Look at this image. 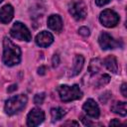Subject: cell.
<instances>
[{
    "label": "cell",
    "instance_id": "2",
    "mask_svg": "<svg viewBox=\"0 0 127 127\" xmlns=\"http://www.w3.org/2000/svg\"><path fill=\"white\" fill-rule=\"evenodd\" d=\"M28 97L25 94H18L10 97L5 102V112L8 115H14L21 111L27 104Z\"/></svg>",
    "mask_w": 127,
    "mask_h": 127
},
{
    "label": "cell",
    "instance_id": "17",
    "mask_svg": "<svg viewBox=\"0 0 127 127\" xmlns=\"http://www.w3.org/2000/svg\"><path fill=\"white\" fill-rule=\"evenodd\" d=\"M51 115H52L53 122H55V121L61 120L65 115V110L62 107H54L51 109Z\"/></svg>",
    "mask_w": 127,
    "mask_h": 127
},
{
    "label": "cell",
    "instance_id": "9",
    "mask_svg": "<svg viewBox=\"0 0 127 127\" xmlns=\"http://www.w3.org/2000/svg\"><path fill=\"white\" fill-rule=\"evenodd\" d=\"M82 108L89 117H91V118H98L99 117V114H100L99 107L93 99H91V98L87 99L84 102Z\"/></svg>",
    "mask_w": 127,
    "mask_h": 127
},
{
    "label": "cell",
    "instance_id": "28",
    "mask_svg": "<svg viewBox=\"0 0 127 127\" xmlns=\"http://www.w3.org/2000/svg\"><path fill=\"white\" fill-rule=\"evenodd\" d=\"M119 124H120V122H119L118 119H113V120H111L110 123H109L110 126H113V125H119Z\"/></svg>",
    "mask_w": 127,
    "mask_h": 127
},
{
    "label": "cell",
    "instance_id": "29",
    "mask_svg": "<svg viewBox=\"0 0 127 127\" xmlns=\"http://www.w3.org/2000/svg\"><path fill=\"white\" fill-rule=\"evenodd\" d=\"M64 125V126H67V125H74V126H78V123H77V122H74V121H68V122H65Z\"/></svg>",
    "mask_w": 127,
    "mask_h": 127
},
{
    "label": "cell",
    "instance_id": "19",
    "mask_svg": "<svg viewBox=\"0 0 127 127\" xmlns=\"http://www.w3.org/2000/svg\"><path fill=\"white\" fill-rule=\"evenodd\" d=\"M45 93L44 92H41V93H37L35 96H34V102L36 104H43L44 100H45Z\"/></svg>",
    "mask_w": 127,
    "mask_h": 127
},
{
    "label": "cell",
    "instance_id": "18",
    "mask_svg": "<svg viewBox=\"0 0 127 127\" xmlns=\"http://www.w3.org/2000/svg\"><path fill=\"white\" fill-rule=\"evenodd\" d=\"M109 81H110V76H109L108 74H103V75H101V77L97 80L96 87H97V88H99V87H101V86H103V85L107 84Z\"/></svg>",
    "mask_w": 127,
    "mask_h": 127
},
{
    "label": "cell",
    "instance_id": "23",
    "mask_svg": "<svg viewBox=\"0 0 127 127\" xmlns=\"http://www.w3.org/2000/svg\"><path fill=\"white\" fill-rule=\"evenodd\" d=\"M127 84L126 83H123L122 85H121V93H122V95L124 96V97H127Z\"/></svg>",
    "mask_w": 127,
    "mask_h": 127
},
{
    "label": "cell",
    "instance_id": "27",
    "mask_svg": "<svg viewBox=\"0 0 127 127\" xmlns=\"http://www.w3.org/2000/svg\"><path fill=\"white\" fill-rule=\"evenodd\" d=\"M38 73L41 74V75L45 74V73H46V67H45V66H40V67L38 68Z\"/></svg>",
    "mask_w": 127,
    "mask_h": 127
},
{
    "label": "cell",
    "instance_id": "20",
    "mask_svg": "<svg viewBox=\"0 0 127 127\" xmlns=\"http://www.w3.org/2000/svg\"><path fill=\"white\" fill-rule=\"evenodd\" d=\"M78 33L81 35V36H83V37H87V36H89V29L87 28V27H80L79 29H78Z\"/></svg>",
    "mask_w": 127,
    "mask_h": 127
},
{
    "label": "cell",
    "instance_id": "11",
    "mask_svg": "<svg viewBox=\"0 0 127 127\" xmlns=\"http://www.w3.org/2000/svg\"><path fill=\"white\" fill-rule=\"evenodd\" d=\"M14 15V8L10 4L4 5L2 8H0V21L3 24H8L12 19Z\"/></svg>",
    "mask_w": 127,
    "mask_h": 127
},
{
    "label": "cell",
    "instance_id": "25",
    "mask_svg": "<svg viewBox=\"0 0 127 127\" xmlns=\"http://www.w3.org/2000/svg\"><path fill=\"white\" fill-rule=\"evenodd\" d=\"M80 118H81V121L83 122V124L86 126V125H93V123L92 122H90L89 120H86V117H84V116H80Z\"/></svg>",
    "mask_w": 127,
    "mask_h": 127
},
{
    "label": "cell",
    "instance_id": "3",
    "mask_svg": "<svg viewBox=\"0 0 127 127\" xmlns=\"http://www.w3.org/2000/svg\"><path fill=\"white\" fill-rule=\"evenodd\" d=\"M58 91L61 99L64 102H69L72 100L80 99L82 97V91L77 84H73L72 86H68L65 84L61 85L58 88Z\"/></svg>",
    "mask_w": 127,
    "mask_h": 127
},
{
    "label": "cell",
    "instance_id": "10",
    "mask_svg": "<svg viewBox=\"0 0 127 127\" xmlns=\"http://www.w3.org/2000/svg\"><path fill=\"white\" fill-rule=\"evenodd\" d=\"M36 44L42 48L49 47L53 42H54V37L53 35L48 32V31H42L36 36Z\"/></svg>",
    "mask_w": 127,
    "mask_h": 127
},
{
    "label": "cell",
    "instance_id": "14",
    "mask_svg": "<svg viewBox=\"0 0 127 127\" xmlns=\"http://www.w3.org/2000/svg\"><path fill=\"white\" fill-rule=\"evenodd\" d=\"M111 111L119 114L120 116H126L127 114V107L125 101H116L111 105Z\"/></svg>",
    "mask_w": 127,
    "mask_h": 127
},
{
    "label": "cell",
    "instance_id": "15",
    "mask_svg": "<svg viewBox=\"0 0 127 127\" xmlns=\"http://www.w3.org/2000/svg\"><path fill=\"white\" fill-rule=\"evenodd\" d=\"M83 64H84L83 57L80 56V55H76L74 57V61H73V64H72V72H71V75H77L80 72V70L82 69Z\"/></svg>",
    "mask_w": 127,
    "mask_h": 127
},
{
    "label": "cell",
    "instance_id": "7",
    "mask_svg": "<svg viewBox=\"0 0 127 127\" xmlns=\"http://www.w3.org/2000/svg\"><path fill=\"white\" fill-rule=\"evenodd\" d=\"M45 119V113L42 109L38 108V107H35L33 108L29 113H28V116H27V125L28 126H38L40 125Z\"/></svg>",
    "mask_w": 127,
    "mask_h": 127
},
{
    "label": "cell",
    "instance_id": "12",
    "mask_svg": "<svg viewBox=\"0 0 127 127\" xmlns=\"http://www.w3.org/2000/svg\"><path fill=\"white\" fill-rule=\"evenodd\" d=\"M48 26L55 32H61L63 29V20L59 15H51L48 18Z\"/></svg>",
    "mask_w": 127,
    "mask_h": 127
},
{
    "label": "cell",
    "instance_id": "30",
    "mask_svg": "<svg viewBox=\"0 0 127 127\" xmlns=\"http://www.w3.org/2000/svg\"><path fill=\"white\" fill-rule=\"evenodd\" d=\"M2 1H3V0H0V3H1V2H2Z\"/></svg>",
    "mask_w": 127,
    "mask_h": 127
},
{
    "label": "cell",
    "instance_id": "4",
    "mask_svg": "<svg viewBox=\"0 0 127 127\" xmlns=\"http://www.w3.org/2000/svg\"><path fill=\"white\" fill-rule=\"evenodd\" d=\"M10 35L17 40L30 42L32 40V35L29 29L21 22H15L10 29Z\"/></svg>",
    "mask_w": 127,
    "mask_h": 127
},
{
    "label": "cell",
    "instance_id": "6",
    "mask_svg": "<svg viewBox=\"0 0 127 127\" xmlns=\"http://www.w3.org/2000/svg\"><path fill=\"white\" fill-rule=\"evenodd\" d=\"M70 15L77 21L83 20L86 17L87 14V8L86 5L80 1V0H75L72 1L71 4L69 5V9H68Z\"/></svg>",
    "mask_w": 127,
    "mask_h": 127
},
{
    "label": "cell",
    "instance_id": "8",
    "mask_svg": "<svg viewBox=\"0 0 127 127\" xmlns=\"http://www.w3.org/2000/svg\"><path fill=\"white\" fill-rule=\"evenodd\" d=\"M98 43L101 47V49L103 50H110V49H115L118 47L119 43L116 42L113 37L111 35H109L108 33L106 32H102L100 35H99V38H98Z\"/></svg>",
    "mask_w": 127,
    "mask_h": 127
},
{
    "label": "cell",
    "instance_id": "5",
    "mask_svg": "<svg viewBox=\"0 0 127 127\" xmlns=\"http://www.w3.org/2000/svg\"><path fill=\"white\" fill-rule=\"evenodd\" d=\"M119 20H120V18L118 16V14L115 11L111 10V9H105L99 15V21H100V23L104 27H107V28H113V27H115L118 24Z\"/></svg>",
    "mask_w": 127,
    "mask_h": 127
},
{
    "label": "cell",
    "instance_id": "13",
    "mask_svg": "<svg viewBox=\"0 0 127 127\" xmlns=\"http://www.w3.org/2000/svg\"><path fill=\"white\" fill-rule=\"evenodd\" d=\"M103 64L109 71H111L113 73H116L118 71V64H117V60L114 56H108L107 58H105L103 61Z\"/></svg>",
    "mask_w": 127,
    "mask_h": 127
},
{
    "label": "cell",
    "instance_id": "1",
    "mask_svg": "<svg viewBox=\"0 0 127 127\" xmlns=\"http://www.w3.org/2000/svg\"><path fill=\"white\" fill-rule=\"evenodd\" d=\"M3 63L8 66H13L21 62V50L7 37L3 40Z\"/></svg>",
    "mask_w": 127,
    "mask_h": 127
},
{
    "label": "cell",
    "instance_id": "21",
    "mask_svg": "<svg viewBox=\"0 0 127 127\" xmlns=\"http://www.w3.org/2000/svg\"><path fill=\"white\" fill-rule=\"evenodd\" d=\"M110 97H111V93L107 91V92L103 93V94H102V95L99 97V99H100V101H101V102H103V103H106V102H107V100H108Z\"/></svg>",
    "mask_w": 127,
    "mask_h": 127
},
{
    "label": "cell",
    "instance_id": "22",
    "mask_svg": "<svg viewBox=\"0 0 127 127\" xmlns=\"http://www.w3.org/2000/svg\"><path fill=\"white\" fill-rule=\"evenodd\" d=\"M52 64H53V66L54 67H56V66L59 65V64H60V58H59L58 55H54L53 60H52Z\"/></svg>",
    "mask_w": 127,
    "mask_h": 127
},
{
    "label": "cell",
    "instance_id": "24",
    "mask_svg": "<svg viewBox=\"0 0 127 127\" xmlns=\"http://www.w3.org/2000/svg\"><path fill=\"white\" fill-rule=\"evenodd\" d=\"M111 0H95V3L97 6H103L106 5L107 3H109Z\"/></svg>",
    "mask_w": 127,
    "mask_h": 127
},
{
    "label": "cell",
    "instance_id": "16",
    "mask_svg": "<svg viewBox=\"0 0 127 127\" xmlns=\"http://www.w3.org/2000/svg\"><path fill=\"white\" fill-rule=\"evenodd\" d=\"M101 65H102V62L99 60V59H93L91 60L90 64H89V66H88V71L90 74H95L97 73L100 68H101Z\"/></svg>",
    "mask_w": 127,
    "mask_h": 127
},
{
    "label": "cell",
    "instance_id": "26",
    "mask_svg": "<svg viewBox=\"0 0 127 127\" xmlns=\"http://www.w3.org/2000/svg\"><path fill=\"white\" fill-rule=\"evenodd\" d=\"M17 89V84H12L7 88V92H13Z\"/></svg>",
    "mask_w": 127,
    "mask_h": 127
}]
</instances>
